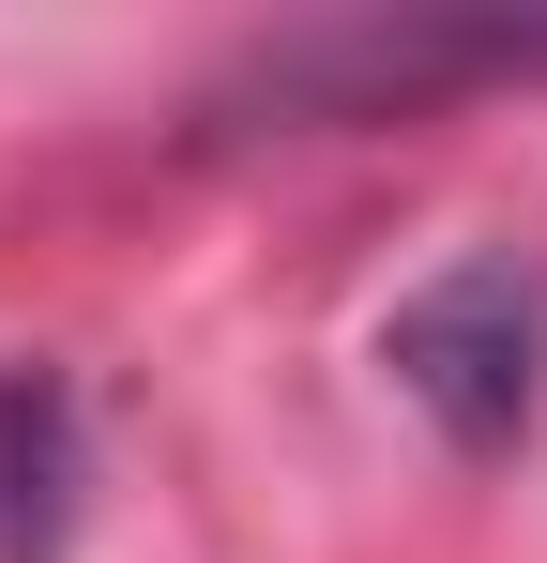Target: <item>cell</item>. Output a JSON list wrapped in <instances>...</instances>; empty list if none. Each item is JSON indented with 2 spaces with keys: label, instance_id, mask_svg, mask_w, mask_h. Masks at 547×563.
<instances>
[{
  "label": "cell",
  "instance_id": "obj_1",
  "mask_svg": "<svg viewBox=\"0 0 547 563\" xmlns=\"http://www.w3.org/2000/svg\"><path fill=\"white\" fill-rule=\"evenodd\" d=\"M533 351H547V305L517 260H456V275H426L411 305H395V335H380V366H395V396L442 427V442H517L533 427Z\"/></svg>",
  "mask_w": 547,
  "mask_h": 563
},
{
  "label": "cell",
  "instance_id": "obj_2",
  "mask_svg": "<svg viewBox=\"0 0 547 563\" xmlns=\"http://www.w3.org/2000/svg\"><path fill=\"white\" fill-rule=\"evenodd\" d=\"M46 533H62V411L0 380V549H46Z\"/></svg>",
  "mask_w": 547,
  "mask_h": 563
}]
</instances>
